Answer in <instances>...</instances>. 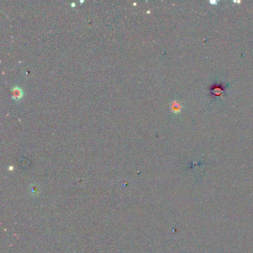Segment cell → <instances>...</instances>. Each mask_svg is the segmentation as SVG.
<instances>
[{"mask_svg": "<svg viewBox=\"0 0 253 253\" xmlns=\"http://www.w3.org/2000/svg\"><path fill=\"white\" fill-rule=\"evenodd\" d=\"M23 90L21 89V88H18V87H15L13 88V99H16V100H19L23 97Z\"/></svg>", "mask_w": 253, "mask_h": 253, "instance_id": "obj_1", "label": "cell"}]
</instances>
